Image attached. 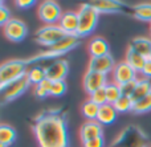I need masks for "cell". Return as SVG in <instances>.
I'll return each mask as SVG.
<instances>
[{
	"label": "cell",
	"mask_w": 151,
	"mask_h": 147,
	"mask_svg": "<svg viewBox=\"0 0 151 147\" xmlns=\"http://www.w3.org/2000/svg\"><path fill=\"white\" fill-rule=\"evenodd\" d=\"M31 86V82L27 78V76L19 78L17 81L12 82V84L7 85L5 87H3L1 90V97H3V102H9V101H13L16 98H19L20 95H23L27 90Z\"/></svg>",
	"instance_id": "9"
},
{
	"label": "cell",
	"mask_w": 151,
	"mask_h": 147,
	"mask_svg": "<svg viewBox=\"0 0 151 147\" xmlns=\"http://www.w3.org/2000/svg\"><path fill=\"white\" fill-rule=\"evenodd\" d=\"M66 36L68 34L58 24H53V25H42L41 28L37 29L35 33V40L37 44L50 48Z\"/></svg>",
	"instance_id": "6"
},
{
	"label": "cell",
	"mask_w": 151,
	"mask_h": 147,
	"mask_svg": "<svg viewBox=\"0 0 151 147\" xmlns=\"http://www.w3.org/2000/svg\"><path fill=\"white\" fill-rule=\"evenodd\" d=\"M133 16L137 20L147 21L151 24V1L138 3L133 7Z\"/></svg>",
	"instance_id": "21"
},
{
	"label": "cell",
	"mask_w": 151,
	"mask_h": 147,
	"mask_svg": "<svg viewBox=\"0 0 151 147\" xmlns=\"http://www.w3.org/2000/svg\"><path fill=\"white\" fill-rule=\"evenodd\" d=\"M39 147H69L68 125L61 110H45L35 118L32 125Z\"/></svg>",
	"instance_id": "1"
},
{
	"label": "cell",
	"mask_w": 151,
	"mask_h": 147,
	"mask_svg": "<svg viewBox=\"0 0 151 147\" xmlns=\"http://www.w3.org/2000/svg\"><path fill=\"white\" fill-rule=\"evenodd\" d=\"M149 147H151V146H149Z\"/></svg>",
	"instance_id": "40"
},
{
	"label": "cell",
	"mask_w": 151,
	"mask_h": 147,
	"mask_svg": "<svg viewBox=\"0 0 151 147\" xmlns=\"http://www.w3.org/2000/svg\"><path fill=\"white\" fill-rule=\"evenodd\" d=\"M141 73L143 74L145 78H149V80L151 78V58H147L146 64H145V68Z\"/></svg>",
	"instance_id": "36"
},
{
	"label": "cell",
	"mask_w": 151,
	"mask_h": 147,
	"mask_svg": "<svg viewBox=\"0 0 151 147\" xmlns=\"http://www.w3.org/2000/svg\"><path fill=\"white\" fill-rule=\"evenodd\" d=\"M129 48L135 50V52L139 53V54H142L143 57L149 58L150 53H151V39H149V37H143V36L134 37V39L130 41V44H129Z\"/></svg>",
	"instance_id": "18"
},
{
	"label": "cell",
	"mask_w": 151,
	"mask_h": 147,
	"mask_svg": "<svg viewBox=\"0 0 151 147\" xmlns=\"http://www.w3.org/2000/svg\"><path fill=\"white\" fill-rule=\"evenodd\" d=\"M28 69L29 65L25 62V60L15 58V60L4 61L0 66V89L24 77Z\"/></svg>",
	"instance_id": "3"
},
{
	"label": "cell",
	"mask_w": 151,
	"mask_h": 147,
	"mask_svg": "<svg viewBox=\"0 0 151 147\" xmlns=\"http://www.w3.org/2000/svg\"><path fill=\"white\" fill-rule=\"evenodd\" d=\"M33 4H35L33 0H16L15 1V5L17 8H20V9H27V8L32 7Z\"/></svg>",
	"instance_id": "35"
},
{
	"label": "cell",
	"mask_w": 151,
	"mask_h": 147,
	"mask_svg": "<svg viewBox=\"0 0 151 147\" xmlns=\"http://www.w3.org/2000/svg\"><path fill=\"white\" fill-rule=\"evenodd\" d=\"M107 82H109V80H107L106 74H102V73L93 72V70H86L83 80H82L83 89L89 94H91V93L97 92L99 89H104L107 85Z\"/></svg>",
	"instance_id": "11"
},
{
	"label": "cell",
	"mask_w": 151,
	"mask_h": 147,
	"mask_svg": "<svg viewBox=\"0 0 151 147\" xmlns=\"http://www.w3.org/2000/svg\"><path fill=\"white\" fill-rule=\"evenodd\" d=\"M0 147H5V146H3V145H0Z\"/></svg>",
	"instance_id": "38"
},
{
	"label": "cell",
	"mask_w": 151,
	"mask_h": 147,
	"mask_svg": "<svg viewBox=\"0 0 151 147\" xmlns=\"http://www.w3.org/2000/svg\"><path fill=\"white\" fill-rule=\"evenodd\" d=\"M137 80H138V78H137ZM137 80H135V81L127 82V84L119 85V86H121V92H122V95H127V97L133 98V94H134L135 87H137Z\"/></svg>",
	"instance_id": "32"
},
{
	"label": "cell",
	"mask_w": 151,
	"mask_h": 147,
	"mask_svg": "<svg viewBox=\"0 0 151 147\" xmlns=\"http://www.w3.org/2000/svg\"><path fill=\"white\" fill-rule=\"evenodd\" d=\"M16 137H17V133L12 126L5 123L0 126V145L5 147L12 146L16 141Z\"/></svg>",
	"instance_id": "22"
},
{
	"label": "cell",
	"mask_w": 151,
	"mask_h": 147,
	"mask_svg": "<svg viewBox=\"0 0 151 147\" xmlns=\"http://www.w3.org/2000/svg\"><path fill=\"white\" fill-rule=\"evenodd\" d=\"M50 86H52V81L45 78L42 82H40L39 85L35 86V95H36L39 100H44L48 95H50Z\"/></svg>",
	"instance_id": "29"
},
{
	"label": "cell",
	"mask_w": 151,
	"mask_h": 147,
	"mask_svg": "<svg viewBox=\"0 0 151 147\" xmlns=\"http://www.w3.org/2000/svg\"><path fill=\"white\" fill-rule=\"evenodd\" d=\"M66 93V82L65 81H55L50 86V95L52 97H61Z\"/></svg>",
	"instance_id": "31"
},
{
	"label": "cell",
	"mask_w": 151,
	"mask_h": 147,
	"mask_svg": "<svg viewBox=\"0 0 151 147\" xmlns=\"http://www.w3.org/2000/svg\"><path fill=\"white\" fill-rule=\"evenodd\" d=\"M115 62L114 57L111 54H105L101 56V57H90V61H89V65H88V70H93V72H98V73L102 74H109L114 70Z\"/></svg>",
	"instance_id": "13"
},
{
	"label": "cell",
	"mask_w": 151,
	"mask_h": 147,
	"mask_svg": "<svg viewBox=\"0 0 151 147\" xmlns=\"http://www.w3.org/2000/svg\"><path fill=\"white\" fill-rule=\"evenodd\" d=\"M81 111H82V115L85 117L88 121H97L99 106L96 105L94 102H91L90 100H88V101H85V103L82 105Z\"/></svg>",
	"instance_id": "26"
},
{
	"label": "cell",
	"mask_w": 151,
	"mask_h": 147,
	"mask_svg": "<svg viewBox=\"0 0 151 147\" xmlns=\"http://www.w3.org/2000/svg\"><path fill=\"white\" fill-rule=\"evenodd\" d=\"M58 25L65 31L66 34H70V36H77V31H78V15L77 12L73 11H66L63 13L60 21H58Z\"/></svg>",
	"instance_id": "16"
},
{
	"label": "cell",
	"mask_w": 151,
	"mask_h": 147,
	"mask_svg": "<svg viewBox=\"0 0 151 147\" xmlns=\"http://www.w3.org/2000/svg\"><path fill=\"white\" fill-rule=\"evenodd\" d=\"M118 111L115 110V108L110 103H106L104 106H99V111H98V117H97V121L104 126V125H113L117 119Z\"/></svg>",
	"instance_id": "19"
},
{
	"label": "cell",
	"mask_w": 151,
	"mask_h": 147,
	"mask_svg": "<svg viewBox=\"0 0 151 147\" xmlns=\"http://www.w3.org/2000/svg\"><path fill=\"white\" fill-rule=\"evenodd\" d=\"M63 9H61L60 4L53 0H45L39 4L37 8V15L39 19L45 23V25H53V24H58L61 16H63Z\"/></svg>",
	"instance_id": "7"
},
{
	"label": "cell",
	"mask_w": 151,
	"mask_h": 147,
	"mask_svg": "<svg viewBox=\"0 0 151 147\" xmlns=\"http://www.w3.org/2000/svg\"><path fill=\"white\" fill-rule=\"evenodd\" d=\"M93 8L101 15H109V13H119L123 11V7L126 3L119 1V0H98V1H90Z\"/></svg>",
	"instance_id": "15"
},
{
	"label": "cell",
	"mask_w": 151,
	"mask_h": 147,
	"mask_svg": "<svg viewBox=\"0 0 151 147\" xmlns=\"http://www.w3.org/2000/svg\"><path fill=\"white\" fill-rule=\"evenodd\" d=\"M88 50L90 57H101V56L109 54L110 47H109V42L104 37L97 36V37H93L88 42Z\"/></svg>",
	"instance_id": "17"
},
{
	"label": "cell",
	"mask_w": 151,
	"mask_h": 147,
	"mask_svg": "<svg viewBox=\"0 0 151 147\" xmlns=\"http://www.w3.org/2000/svg\"><path fill=\"white\" fill-rule=\"evenodd\" d=\"M137 74L138 73L126 61H119L117 62L114 70L111 72V81L118 85H123L130 81H135Z\"/></svg>",
	"instance_id": "12"
},
{
	"label": "cell",
	"mask_w": 151,
	"mask_h": 147,
	"mask_svg": "<svg viewBox=\"0 0 151 147\" xmlns=\"http://www.w3.org/2000/svg\"><path fill=\"white\" fill-rule=\"evenodd\" d=\"M151 111V93L147 94L146 97L141 98V100L135 101L134 102V108L131 113L138 115V114H145V113H149Z\"/></svg>",
	"instance_id": "27"
},
{
	"label": "cell",
	"mask_w": 151,
	"mask_h": 147,
	"mask_svg": "<svg viewBox=\"0 0 151 147\" xmlns=\"http://www.w3.org/2000/svg\"><path fill=\"white\" fill-rule=\"evenodd\" d=\"M80 42H81V39L78 36H70V34H68L61 41H58L57 44L53 45V47L47 48V50H41V52L25 58V62L28 65H32V64H36L39 61H44V60H53V61L58 60L64 54L73 50L76 47H78Z\"/></svg>",
	"instance_id": "2"
},
{
	"label": "cell",
	"mask_w": 151,
	"mask_h": 147,
	"mask_svg": "<svg viewBox=\"0 0 151 147\" xmlns=\"http://www.w3.org/2000/svg\"><path fill=\"white\" fill-rule=\"evenodd\" d=\"M149 58H151V53H150V57H149Z\"/></svg>",
	"instance_id": "39"
},
{
	"label": "cell",
	"mask_w": 151,
	"mask_h": 147,
	"mask_svg": "<svg viewBox=\"0 0 151 147\" xmlns=\"http://www.w3.org/2000/svg\"><path fill=\"white\" fill-rule=\"evenodd\" d=\"M82 147H105V139L104 137L89 139L86 142H82Z\"/></svg>",
	"instance_id": "34"
},
{
	"label": "cell",
	"mask_w": 151,
	"mask_h": 147,
	"mask_svg": "<svg viewBox=\"0 0 151 147\" xmlns=\"http://www.w3.org/2000/svg\"><path fill=\"white\" fill-rule=\"evenodd\" d=\"M111 146L114 147H149L147 145V135L138 126L125 127L117 137L114 138Z\"/></svg>",
	"instance_id": "4"
},
{
	"label": "cell",
	"mask_w": 151,
	"mask_h": 147,
	"mask_svg": "<svg viewBox=\"0 0 151 147\" xmlns=\"http://www.w3.org/2000/svg\"><path fill=\"white\" fill-rule=\"evenodd\" d=\"M151 93V81L149 78H138L137 80V87H135V92L133 94V100L134 101H138L141 98L146 97L147 94Z\"/></svg>",
	"instance_id": "24"
},
{
	"label": "cell",
	"mask_w": 151,
	"mask_h": 147,
	"mask_svg": "<svg viewBox=\"0 0 151 147\" xmlns=\"http://www.w3.org/2000/svg\"><path fill=\"white\" fill-rule=\"evenodd\" d=\"M150 36H151V24H150Z\"/></svg>",
	"instance_id": "37"
},
{
	"label": "cell",
	"mask_w": 151,
	"mask_h": 147,
	"mask_svg": "<svg viewBox=\"0 0 151 147\" xmlns=\"http://www.w3.org/2000/svg\"><path fill=\"white\" fill-rule=\"evenodd\" d=\"M125 61L137 72V73H141V72L143 70V68H145V64H146L147 58L143 57L142 54H139V53H137L135 50L127 48V50H126V60Z\"/></svg>",
	"instance_id": "20"
},
{
	"label": "cell",
	"mask_w": 151,
	"mask_h": 147,
	"mask_svg": "<svg viewBox=\"0 0 151 147\" xmlns=\"http://www.w3.org/2000/svg\"><path fill=\"white\" fill-rule=\"evenodd\" d=\"M11 19H12L11 17V11L8 9V8L5 7L4 3L1 1L0 3V25L4 27Z\"/></svg>",
	"instance_id": "33"
},
{
	"label": "cell",
	"mask_w": 151,
	"mask_h": 147,
	"mask_svg": "<svg viewBox=\"0 0 151 147\" xmlns=\"http://www.w3.org/2000/svg\"><path fill=\"white\" fill-rule=\"evenodd\" d=\"M134 102H135V101H134L131 97L122 95V97H121L113 106H114L115 110L118 111V114H119V113H127V111H133Z\"/></svg>",
	"instance_id": "28"
},
{
	"label": "cell",
	"mask_w": 151,
	"mask_h": 147,
	"mask_svg": "<svg viewBox=\"0 0 151 147\" xmlns=\"http://www.w3.org/2000/svg\"><path fill=\"white\" fill-rule=\"evenodd\" d=\"M98 137H104V127L98 121H86L80 129L81 143L89 139H94Z\"/></svg>",
	"instance_id": "14"
},
{
	"label": "cell",
	"mask_w": 151,
	"mask_h": 147,
	"mask_svg": "<svg viewBox=\"0 0 151 147\" xmlns=\"http://www.w3.org/2000/svg\"><path fill=\"white\" fill-rule=\"evenodd\" d=\"M3 33L9 41L20 42L28 34V27L20 19H11L4 27H3Z\"/></svg>",
	"instance_id": "8"
},
{
	"label": "cell",
	"mask_w": 151,
	"mask_h": 147,
	"mask_svg": "<svg viewBox=\"0 0 151 147\" xmlns=\"http://www.w3.org/2000/svg\"><path fill=\"white\" fill-rule=\"evenodd\" d=\"M78 15V31L77 36L80 39L86 37L91 34L96 29L97 24H98L99 13L93 8L90 3H85L82 4L77 11Z\"/></svg>",
	"instance_id": "5"
},
{
	"label": "cell",
	"mask_w": 151,
	"mask_h": 147,
	"mask_svg": "<svg viewBox=\"0 0 151 147\" xmlns=\"http://www.w3.org/2000/svg\"><path fill=\"white\" fill-rule=\"evenodd\" d=\"M69 73V62L65 58H58L55 60L45 68V74L47 80L55 82V81H65L66 76Z\"/></svg>",
	"instance_id": "10"
},
{
	"label": "cell",
	"mask_w": 151,
	"mask_h": 147,
	"mask_svg": "<svg viewBox=\"0 0 151 147\" xmlns=\"http://www.w3.org/2000/svg\"><path fill=\"white\" fill-rule=\"evenodd\" d=\"M105 93H106L107 103L114 105L121 97H122V92H121V86L113 81H109L107 85L105 86Z\"/></svg>",
	"instance_id": "25"
},
{
	"label": "cell",
	"mask_w": 151,
	"mask_h": 147,
	"mask_svg": "<svg viewBox=\"0 0 151 147\" xmlns=\"http://www.w3.org/2000/svg\"><path fill=\"white\" fill-rule=\"evenodd\" d=\"M27 78L29 80L31 85H39L40 82H42L45 78H47V74H45V68L40 65H33V66H29L28 72H27Z\"/></svg>",
	"instance_id": "23"
},
{
	"label": "cell",
	"mask_w": 151,
	"mask_h": 147,
	"mask_svg": "<svg viewBox=\"0 0 151 147\" xmlns=\"http://www.w3.org/2000/svg\"><path fill=\"white\" fill-rule=\"evenodd\" d=\"M89 100H90L91 102H94L96 105H98V106L106 105L107 98H106V93H105V87L104 89L97 90V92H94V93H91V94H89Z\"/></svg>",
	"instance_id": "30"
}]
</instances>
